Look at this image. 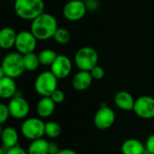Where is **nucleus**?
<instances>
[{
  "instance_id": "obj_7",
  "label": "nucleus",
  "mask_w": 154,
  "mask_h": 154,
  "mask_svg": "<svg viewBox=\"0 0 154 154\" xmlns=\"http://www.w3.org/2000/svg\"><path fill=\"white\" fill-rule=\"evenodd\" d=\"M115 111L111 107L106 106V103H102L94 116V124L96 127L100 130H106L109 129L115 124Z\"/></svg>"
},
{
  "instance_id": "obj_16",
  "label": "nucleus",
  "mask_w": 154,
  "mask_h": 154,
  "mask_svg": "<svg viewBox=\"0 0 154 154\" xmlns=\"http://www.w3.org/2000/svg\"><path fill=\"white\" fill-rule=\"evenodd\" d=\"M19 134L16 129L12 126H5L1 130L2 145L7 149H11L18 145Z\"/></svg>"
},
{
  "instance_id": "obj_28",
  "label": "nucleus",
  "mask_w": 154,
  "mask_h": 154,
  "mask_svg": "<svg viewBox=\"0 0 154 154\" xmlns=\"http://www.w3.org/2000/svg\"><path fill=\"white\" fill-rule=\"evenodd\" d=\"M145 149H146V152L150 154H154V134H151L146 142H145Z\"/></svg>"
},
{
  "instance_id": "obj_11",
  "label": "nucleus",
  "mask_w": 154,
  "mask_h": 154,
  "mask_svg": "<svg viewBox=\"0 0 154 154\" xmlns=\"http://www.w3.org/2000/svg\"><path fill=\"white\" fill-rule=\"evenodd\" d=\"M10 115L12 117L17 120L26 119L27 116L30 112V105L28 101L21 97V96H15L13 98H11L7 104Z\"/></svg>"
},
{
  "instance_id": "obj_2",
  "label": "nucleus",
  "mask_w": 154,
  "mask_h": 154,
  "mask_svg": "<svg viewBox=\"0 0 154 154\" xmlns=\"http://www.w3.org/2000/svg\"><path fill=\"white\" fill-rule=\"evenodd\" d=\"M43 0H15L14 8L15 14L23 20L32 21L44 13Z\"/></svg>"
},
{
  "instance_id": "obj_4",
  "label": "nucleus",
  "mask_w": 154,
  "mask_h": 154,
  "mask_svg": "<svg viewBox=\"0 0 154 154\" xmlns=\"http://www.w3.org/2000/svg\"><path fill=\"white\" fill-rule=\"evenodd\" d=\"M58 79L50 71H43L40 73L34 81V90L42 97H51L52 93L58 88Z\"/></svg>"
},
{
  "instance_id": "obj_19",
  "label": "nucleus",
  "mask_w": 154,
  "mask_h": 154,
  "mask_svg": "<svg viewBox=\"0 0 154 154\" xmlns=\"http://www.w3.org/2000/svg\"><path fill=\"white\" fill-rule=\"evenodd\" d=\"M17 32L11 27H4L0 32V47L9 50L15 45Z\"/></svg>"
},
{
  "instance_id": "obj_31",
  "label": "nucleus",
  "mask_w": 154,
  "mask_h": 154,
  "mask_svg": "<svg viewBox=\"0 0 154 154\" xmlns=\"http://www.w3.org/2000/svg\"><path fill=\"white\" fill-rule=\"evenodd\" d=\"M85 4H86V5H87V8L88 9H94L95 7L93 6V5H95L96 7H97V5H98V4H97V2L96 1V0H87L86 2H85Z\"/></svg>"
},
{
  "instance_id": "obj_13",
  "label": "nucleus",
  "mask_w": 154,
  "mask_h": 154,
  "mask_svg": "<svg viewBox=\"0 0 154 154\" xmlns=\"http://www.w3.org/2000/svg\"><path fill=\"white\" fill-rule=\"evenodd\" d=\"M93 80L94 79L90 71L79 70L73 76L71 85L77 91H85L91 86Z\"/></svg>"
},
{
  "instance_id": "obj_23",
  "label": "nucleus",
  "mask_w": 154,
  "mask_h": 154,
  "mask_svg": "<svg viewBox=\"0 0 154 154\" xmlns=\"http://www.w3.org/2000/svg\"><path fill=\"white\" fill-rule=\"evenodd\" d=\"M61 134V127L60 125L54 122L49 121L45 123V135L50 139H56Z\"/></svg>"
},
{
  "instance_id": "obj_21",
  "label": "nucleus",
  "mask_w": 154,
  "mask_h": 154,
  "mask_svg": "<svg viewBox=\"0 0 154 154\" xmlns=\"http://www.w3.org/2000/svg\"><path fill=\"white\" fill-rule=\"evenodd\" d=\"M58 55L59 54H57L55 51L51 50V49H45L38 54V57H39L41 65L51 67L55 61V60L57 59Z\"/></svg>"
},
{
  "instance_id": "obj_12",
  "label": "nucleus",
  "mask_w": 154,
  "mask_h": 154,
  "mask_svg": "<svg viewBox=\"0 0 154 154\" xmlns=\"http://www.w3.org/2000/svg\"><path fill=\"white\" fill-rule=\"evenodd\" d=\"M72 70V62L70 59L63 54L58 55L57 59L51 66V71L58 79H63L69 76Z\"/></svg>"
},
{
  "instance_id": "obj_34",
  "label": "nucleus",
  "mask_w": 154,
  "mask_h": 154,
  "mask_svg": "<svg viewBox=\"0 0 154 154\" xmlns=\"http://www.w3.org/2000/svg\"><path fill=\"white\" fill-rule=\"evenodd\" d=\"M146 153H147V152H146ZM148 154H150V153H148Z\"/></svg>"
},
{
  "instance_id": "obj_14",
  "label": "nucleus",
  "mask_w": 154,
  "mask_h": 154,
  "mask_svg": "<svg viewBox=\"0 0 154 154\" xmlns=\"http://www.w3.org/2000/svg\"><path fill=\"white\" fill-rule=\"evenodd\" d=\"M114 103L119 109L123 111H133L135 104V99L128 91L120 90L115 95Z\"/></svg>"
},
{
  "instance_id": "obj_33",
  "label": "nucleus",
  "mask_w": 154,
  "mask_h": 154,
  "mask_svg": "<svg viewBox=\"0 0 154 154\" xmlns=\"http://www.w3.org/2000/svg\"><path fill=\"white\" fill-rule=\"evenodd\" d=\"M7 151H8V149L2 145L0 148V154H7Z\"/></svg>"
},
{
  "instance_id": "obj_9",
  "label": "nucleus",
  "mask_w": 154,
  "mask_h": 154,
  "mask_svg": "<svg viewBox=\"0 0 154 154\" xmlns=\"http://www.w3.org/2000/svg\"><path fill=\"white\" fill-rule=\"evenodd\" d=\"M134 114L145 120L154 118V97L151 96H141L135 99L134 110Z\"/></svg>"
},
{
  "instance_id": "obj_18",
  "label": "nucleus",
  "mask_w": 154,
  "mask_h": 154,
  "mask_svg": "<svg viewBox=\"0 0 154 154\" xmlns=\"http://www.w3.org/2000/svg\"><path fill=\"white\" fill-rule=\"evenodd\" d=\"M121 152L123 154H145V145L138 139L131 138L125 140L122 146Z\"/></svg>"
},
{
  "instance_id": "obj_20",
  "label": "nucleus",
  "mask_w": 154,
  "mask_h": 154,
  "mask_svg": "<svg viewBox=\"0 0 154 154\" xmlns=\"http://www.w3.org/2000/svg\"><path fill=\"white\" fill-rule=\"evenodd\" d=\"M50 142L41 138L38 140L32 141L27 148L28 154H49Z\"/></svg>"
},
{
  "instance_id": "obj_25",
  "label": "nucleus",
  "mask_w": 154,
  "mask_h": 154,
  "mask_svg": "<svg viewBox=\"0 0 154 154\" xmlns=\"http://www.w3.org/2000/svg\"><path fill=\"white\" fill-rule=\"evenodd\" d=\"M9 116H11V115H10L8 106L2 103L0 105V124L4 125L8 120Z\"/></svg>"
},
{
  "instance_id": "obj_10",
  "label": "nucleus",
  "mask_w": 154,
  "mask_h": 154,
  "mask_svg": "<svg viewBox=\"0 0 154 154\" xmlns=\"http://www.w3.org/2000/svg\"><path fill=\"white\" fill-rule=\"evenodd\" d=\"M87 5L82 0H70L63 7V16L71 22L81 20L87 13Z\"/></svg>"
},
{
  "instance_id": "obj_32",
  "label": "nucleus",
  "mask_w": 154,
  "mask_h": 154,
  "mask_svg": "<svg viewBox=\"0 0 154 154\" xmlns=\"http://www.w3.org/2000/svg\"><path fill=\"white\" fill-rule=\"evenodd\" d=\"M58 154H78L75 151L71 150V149H63L60 150V152Z\"/></svg>"
},
{
  "instance_id": "obj_1",
  "label": "nucleus",
  "mask_w": 154,
  "mask_h": 154,
  "mask_svg": "<svg viewBox=\"0 0 154 154\" xmlns=\"http://www.w3.org/2000/svg\"><path fill=\"white\" fill-rule=\"evenodd\" d=\"M58 22L56 18L48 13H43L31 23V32L39 41H46L53 38L58 30Z\"/></svg>"
},
{
  "instance_id": "obj_27",
  "label": "nucleus",
  "mask_w": 154,
  "mask_h": 154,
  "mask_svg": "<svg viewBox=\"0 0 154 154\" xmlns=\"http://www.w3.org/2000/svg\"><path fill=\"white\" fill-rule=\"evenodd\" d=\"M51 99L54 101V103L57 105V104H61L62 102H64V100H65V98H66V96H65V93H64L62 90L57 88V89L52 93V95L51 96Z\"/></svg>"
},
{
  "instance_id": "obj_22",
  "label": "nucleus",
  "mask_w": 154,
  "mask_h": 154,
  "mask_svg": "<svg viewBox=\"0 0 154 154\" xmlns=\"http://www.w3.org/2000/svg\"><path fill=\"white\" fill-rule=\"evenodd\" d=\"M23 63H24L25 70L28 71H34L41 65L38 54H35L34 52H31L23 55Z\"/></svg>"
},
{
  "instance_id": "obj_5",
  "label": "nucleus",
  "mask_w": 154,
  "mask_h": 154,
  "mask_svg": "<svg viewBox=\"0 0 154 154\" xmlns=\"http://www.w3.org/2000/svg\"><path fill=\"white\" fill-rule=\"evenodd\" d=\"M97 51L89 46H85L78 50L74 57V62L79 70L90 71L97 65Z\"/></svg>"
},
{
  "instance_id": "obj_30",
  "label": "nucleus",
  "mask_w": 154,
  "mask_h": 154,
  "mask_svg": "<svg viewBox=\"0 0 154 154\" xmlns=\"http://www.w3.org/2000/svg\"><path fill=\"white\" fill-rule=\"evenodd\" d=\"M60 152V149L55 142H50L49 144V154H58Z\"/></svg>"
},
{
  "instance_id": "obj_29",
  "label": "nucleus",
  "mask_w": 154,
  "mask_h": 154,
  "mask_svg": "<svg viewBox=\"0 0 154 154\" xmlns=\"http://www.w3.org/2000/svg\"><path fill=\"white\" fill-rule=\"evenodd\" d=\"M7 154H28V152H27V151H25L19 145H16L15 147L8 149Z\"/></svg>"
},
{
  "instance_id": "obj_8",
  "label": "nucleus",
  "mask_w": 154,
  "mask_h": 154,
  "mask_svg": "<svg viewBox=\"0 0 154 154\" xmlns=\"http://www.w3.org/2000/svg\"><path fill=\"white\" fill-rule=\"evenodd\" d=\"M37 41L38 40L31 31H22L17 33L14 47L17 50V52L25 55L34 52L37 46Z\"/></svg>"
},
{
  "instance_id": "obj_3",
  "label": "nucleus",
  "mask_w": 154,
  "mask_h": 154,
  "mask_svg": "<svg viewBox=\"0 0 154 154\" xmlns=\"http://www.w3.org/2000/svg\"><path fill=\"white\" fill-rule=\"evenodd\" d=\"M0 69L6 77H10L14 79L19 78L25 71L23 55L17 51L6 54L2 60Z\"/></svg>"
},
{
  "instance_id": "obj_24",
  "label": "nucleus",
  "mask_w": 154,
  "mask_h": 154,
  "mask_svg": "<svg viewBox=\"0 0 154 154\" xmlns=\"http://www.w3.org/2000/svg\"><path fill=\"white\" fill-rule=\"evenodd\" d=\"M53 39L59 44H67L69 42L71 39V35H70V32L67 29L58 28V30L56 31L53 36Z\"/></svg>"
},
{
  "instance_id": "obj_6",
  "label": "nucleus",
  "mask_w": 154,
  "mask_h": 154,
  "mask_svg": "<svg viewBox=\"0 0 154 154\" xmlns=\"http://www.w3.org/2000/svg\"><path fill=\"white\" fill-rule=\"evenodd\" d=\"M21 133L24 138L31 142L43 138V135H45V123L42 118H26L21 125Z\"/></svg>"
},
{
  "instance_id": "obj_26",
  "label": "nucleus",
  "mask_w": 154,
  "mask_h": 154,
  "mask_svg": "<svg viewBox=\"0 0 154 154\" xmlns=\"http://www.w3.org/2000/svg\"><path fill=\"white\" fill-rule=\"evenodd\" d=\"M90 73H91L93 79L96 80H100L105 77V69L99 65H97L96 67H94L90 70Z\"/></svg>"
},
{
  "instance_id": "obj_15",
  "label": "nucleus",
  "mask_w": 154,
  "mask_h": 154,
  "mask_svg": "<svg viewBox=\"0 0 154 154\" xmlns=\"http://www.w3.org/2000/svg\"><path fill=\"white\" fill-rule=\"evenodd\" d=\"M55 106L56 104L51 97H42L36 105V113L40 118H48L53 115Z\"/></svg>"
},
{
  "instance_id": "obj_17",
  "label": "nucleus",
  "mask_w": 154,
  "mask_h": 154,
  "mask_svg": "<svg viewBox=\"0 0 154 154\" xmlns=\"http://www.w3.org/2000/svg\"><path fill=\"white\" fill-rule=\"evenodd\" d=\"M16 83L14 79L4 77L0 79V97L3 99H11L15 97Z\"/></svg>"
}]
</instances>
